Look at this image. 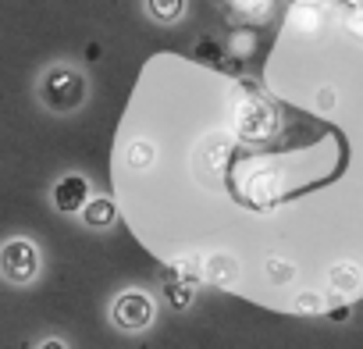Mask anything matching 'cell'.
Returning a JSON list of instances; mask_svg holds the SVG:
<instances>
[{
    "mask_svg": "<svg viewBox=\"0 0 363 349\" xmlns=\"http://www.w3.org/2000/svg\"><path fill=\"white\" fill-rule=\"evenodd\" d=\"M40 100H43L50 111H57V114H72V111H79L82 100H86V79H82L75 68L57 65V68H50V72L40 79Z\"/></svg>",
    "mask_w": 363,
    "mask_h": 349,
    "instance_id": "obj_1",
    "label": "cell"
},
{
    "mask_svg": "<svg viewBox=\"0 0 363 349\" xmlns=\"http://www.w3.org/2000/svg\"><path fill=\"white\" fill-rule=\"evenodd\" d=\"M0 275L15 285H29L40 275V246L33 239H8L0 246Z\"/></svg>",
    "mask_w": 363,
    "mask_h": 349,
    "instance_id": "obj_2",
    "label": "cell"
},
{
    "mask_svg": "<svg viewBox=\"0 0 363 349\" xmlns=\"http://www.w3.org/2000/svg\"><path fill=\"white\" fill-rule=\"evenodd\" d=\"M232 118H235V132L242 139H267L278 128V118H274L271 104L260 100V96H253V93H246V96L235 100Z\"/></svg>",
    "mask_w": 363,
    "mask_h": 349,
    "instance_id": "obj_3",
    "label": "cell"
},
{
    "mask_svg": "<svg viewBox=\"0 0 363 349\" xmlns=\"http://www.w3.org/2000/svg\"><path fill=\"white\" fill-rule=\"evenodd\" d=\"M111 317H114V324H118L121 331H143V328L153 324V317H157V303H153L146 292L128 289V292H121V296L114 299Z\"/></svg>",
    "mask_w": 363,
    "mask_h": 349,
    "instance_id": "obj_4",
    "label": "cell"
},
{
    "mask_svg": "<svg viewBox=\"0 0 363 349\" xmlns=\"http://www.w3.org/2000/svg\"><path fill=\"white\" fill-rule=\"evenodd\" d=\"M86 204H89V182L82 174H65L54 182V207L61 214H82Z\"/></svg>",
    "mask_w": 363,
    "mask_h": 349,
    "instance_id": "obj_5",
    "label": "cell"
},
{
    "mask_svg": "<svg viewBox=\"0 0 363 349\" xmlns=\"http://www.w3.org/2000/svg\"><path fill=\"white\" fill-rule=\"evenodd\" d=\"M328 285H331L335 296H352V292L363 285V271H359V264H352V260H338V264L328 271Z\"/></svg>",
    "mask_w": 363,
    "mask_h": 349,
    "instance_id": "obj_6",
    "label": "cell"
},
{
    "mask_svg": "<svg viewBox=\"0 0 363 349\" xmlns=\"http://www.w3.org/2000/svg\"><path fill=\"white\" fill-rule=\"evenodd\" d=\"M203 278L214 282V285H235V278H239L235 257H228V253H211V257L203 260Z\"/></svg>",
    "mask_w": 363,
    "mask_h": 349,
    "instance_id": "obj_7",
    "label": "cell"
},
{
    "mask_svg": "<svg viewBox=\"0 0 363 349\" xmlns=\"http://www.w3.org/2000/svg\"><path fill=\"white\" fill-rule=\"evenodd\" d=\"M114 218H118V207L111 196H89V204L82 207V221L89 228H111Z\"/></svg>",
    "mask_w": 363,
    "mask_h": 349,
    "instance_id": "obj_8",
    "label": "cell"
},
{
    "mask_svg": "<svg viewBox=\"0 0 363 349\" xmlns=\"http://www.w3.org/2000/svg\"><path fill=\"white\" fill-rule=\"evenodd\" d=\"M320 22H324V11H320V4H313V0H299V4H292V11H289V26L296 33H317Z\"/></svg>",
    "mask_w": 363,
    "mask_h": 349,
    "instance_id": "obj_9",
    "label": "cell"
},
{
    "mask_svg": "<svg viewBox=\"0 0 363 349\" xmlns=\"http://www.w3.org/2000/svg\"><path fill=\"white\" fill-rule=\"evenodd\" d=\"M246 193H250V200H257V204H274L278 193H281V182H278L274 171H253Z\"/></svg>",
    "mask_w": 363,
    "mask_h": 349,
    "instance_id": "obj_10",
    "label": "cell"
},
{
    "mask_svg": "<svg viewBox=\"0 0 363 349\" xmlns=\"http://www.w3.org/2000/svg\"><path fill=\"white\" fill-rule=\"evenodd\" d=\"M164 278H174V282H182V285L196 289V285L203 282V260H196V257H182V260H174V264L164 271Z\"/></svg>",
    "mask_w": 363,
    "mask_h": 349,
    "instance_id": "obj_11",
    "label": "cell"
},
{
    "mask_svg": "<svg viewBox=\"0 0 363 349\" xmlns=\"http://www.w3.org/2000/svg\"><path fill=\"white\" fill-rule=\"evenodd\" d=\"M125 160H128L132 171H150L153 160H157V150H153L150 139H132L128 150H125Z\"/></svg>",
    "mask_w": 363,
    "mask_h": 349,
    "instance_id": "obj_12",
    "label": "cell"
},
{
    "mask_svg": "<svg viewBox=\"0 0 363 349\" xmlns=\"http://www.w3.org/2000/svg\"><path fill=\"white\" fill-rule=\"evenodd\" d=\"M146 11H150L153 22L171 26V22H178L182 15H186V0H146Z\"/></svg>",
    "mask_w": 363,
    "mask_h": 349,
    "instance_id": "obj_13",
    "label": "cell"
},
{
    "mask_svg": "<svg viewBox=\"0 0 363 349\" xmlns=\"http://www.w3.org/2000/svg\"><path fill=\"white\" fill-rule=\"evenodd\" d=\"M164 296H167V303H171L174 310H186V306L193 303L196 289H189V285H182V282H174V278H164Z\"/></svg>",
    "mask_w": 363,
    "mask_h": 349,
    "instance_id": "obj_14",
    "label": "cell"
},
{
    "mask_svg": "<svg viewBox=\"0 0 363 349\" xmlns=\"http://www.w3.org/2000/svg\"><path fill=\"white\" fill-rule=\"evenodd\" d=\"M292 306H296V314H306V317H310V314H320V310H324V299H320L317 292H299Z\"/></svg>",
    "mask_w": 363,
    "mask_h": 349,
    "instance_id": "obj_15",
    "label": "cell"
},
{
    "mask_svg": "<svg viewBox=\"0 0 363 349\" xmlns=\"http://www.w3.org/2000/svg\"><path fill=\"white\" fill-rule=\"evenodd\" d=\"M267 275H271L274 282H292V278H296V267H292L289 260H278V257H271V260H267Z\"/></svg>",
    "mask_w": 363,
    "mask_h": 349,
    "instance_id": "obj_16",
    "label": "cell"
},
{
    "mask_svg": "<svg viewBox=\"0 0 363 349\" xmlns=\"http://www.w3.org/2000/svg\"><path fill=\"white\" fill-rule=\"evenodd\" d=\"M345 29H349L356 40H363V11H352V15H345Z\"/></svg>",
    "mask_w": 363,
    "mask_h": 349,
    "instance_id": "obj_17",
    "label": "cell"
},
{
    "mask_svg": "<svg viewBox=\"0 0 363 349\" xmlns=\"http://www.w3.org/2000/svg\"><path fill=\"white\" fill-rule=\"evenodd\" d=\"M232 50H235V54H242V50H250V33H239V36L232 40Z\"/></svg>",
    "mask_w": 363,
    "mask_h": 349,
    "instance_id": "obj_18",
    "label": "cell"
},
{
    "mask_svg": "<svg viewBox=\"0 0 363 349\" xmlns=\"http://www.w3.org/2000/svg\"><path fill=\"white\" fill-rule=\"evenodd\" d=\"M328 317H331V321H345V317H349V306H345V303H335Z\"/></svg>",
    "mask_w": 363,
    "mask_h": 349,
    "instance_id": "obj_19",
    "label": "cell"
},
{
    "mask_svg": "<svg viewBox=\"0 0 363 349\" xmlns=\"http://www.w3.org/2000/svg\"><path fill=\"white\" fill-rule=\"evenodd\" d=\"M36 349H68V345H65V338H43Z\"/></svg>",
    "mask_w": 363,
    "mask_h": 349,
    "instance_id": "obj_20",
    "label": "cell"
},
{
    "mask_svg": "<svg viewBox=\"0 0 363 349\" xmlns=\"http://www.w3.org/2000/svg\"><path fill=\"white\" fill-rule=\"evenodd\" d=\"M317 104H320V107H331V104H335V93H331V89H320V93H317Z\"/></svg>",
    "mask_w": 363,
    "mask_h": 349,
    "instance_id": "obj_21",
    "label": "cell"
}]
</instances>
